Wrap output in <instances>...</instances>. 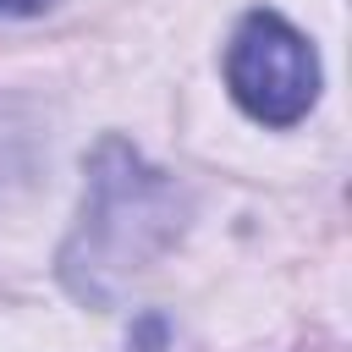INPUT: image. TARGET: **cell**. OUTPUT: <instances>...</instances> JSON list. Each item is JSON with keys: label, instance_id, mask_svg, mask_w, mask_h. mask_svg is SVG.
Segmentation results:
<instances>
[{"label": "cell", "instance_id": "1", "mask_svg": "<svg viewBox=\"0 0 352 352\" xmlns=\"http://www.w3.org/2000/svg\"><path fill=\"white\" fill-rule=\"evenodd\" d=\"M82 170L88 182L77 226L60 248V280L72 297L104 308L126 280H138L176 248L187 226V192L170 170L148 165L121 138H104Z\"/></svg>", "mask_w": 352, "mask_h": 352}, {"label": "cell", "instance_id": "2", "mask_svg": "<svg viewBox=\"0 0 352 352\" xmlns=\"http://www.w3.org/2000/svg\"><path fill=\"white\" fill-rule=\"evenodd\" d=\"M319 55L280 11H248L226 44V88L258 126H297L319 104Z\"/></svg>", "mask_w": 352, "mask_h": 352}, {"label": "cell", "instance_id": "3", "mask_svg": "<svg viewBox=\"0 0 352 352\" xmlns=\"http://www.w3.org/2000/svg\"><path fill=\"white\" fill-rule=\"evenodd\" d=\"M55 0H0V16H44Z\"/></svg>", "mask_w": 352, "mask_h": 352}]
</instances>
